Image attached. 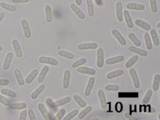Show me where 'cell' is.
Listing matches in <instances>:
<instances>
[{
	"mask_svg": "<svg viewBox=\"0 0 160 120\" xmlns=\"http://www.w3.org/2000/svg\"><path fill=\"white\" fill-rule=\"evenodd\" d=\"M150 31L151 39L153 40L154 44H155L156 46H159V40L158 34H157L156 30L155 29H151Z\"/></svg>",
	"mask_w": 160,
	"mask_h": 120,
	"instance_id": "35",
	"label": "cell"
},
{
	"mask_svg": "<svg viewBox=\"0 0 160 120\" xmlns=\"http://www.w3.org/2000/svg\"><path fill=\"white\" fill-rule=\"evenodd\" d=\"M45 18L48 23H51L52 21V8L50 5H46L45 6Z\"/></svg>",
	"mask_w": 160,
	"mask_h": 120,
	"instance_id": "26",
	"label": "cell"
},
{
	"mask_svg": "<svg viewBox=\"0 0 160 120\" xmlns=\"http://www.w3.org/2000/svg\"><path fill=\"white\" fill-rule=\"evenodd\" d=\"M0 7L6 10L10 11V12H15L17 10V8L15 6H14L13 5L8 4L7 3L5 2H2L1 4H0Z\"/></svg>",
	"mask_w": 160,
	"mask_h": 120,
	"instance_id": "34",
	"label": "cell"
},
{
	"mask_svg": "<svg viewBox=\"0 0 160 120\" xmlns=\"http://www.w3.org/2000/svg\"><path fill=\"white\" fill-rule=\"evenodd\" d=\"M116 12L118 21L122 22L123 21V6L122 2H117L116 3Z\"/></svg>",
	"mask_w": 160,
	"mask_h": 120,
	"instance_id": "4",
	"label": "cell"
},
{
	"mask_svg": "<svg viewBox=\"0 0 160 120\" xmlns=\"http://www.w3.org/2000/svg\"><path fill=\"white\" fill-rule=\"evenodd\" d=\"M12 44L17 57H18V58H21L23 56V51L21 50V45L19 44V42L17 39H13L12 41Z\"/></svg>",
	"mask_w": 160,
	"mask_h": 120,
	"instance_id": "7",
	"label": "cell"
},
{
	"mask_svg": "<svg viewBox=\"0 0 160 120\" xmlns=\"http://www.w3.org/2000/svg\"><path fill=\"white\" fill-rule=\"evenodd\" d=\"M150 10L153 13L158 12V4H157V0H150Z\"/></svg>",
	"mask_w": 160,
	"mask_h": 120,
	"instance_id": "45",
	"label": "cell"
},
{
	"mask_svg": "<svg viewBox=\"0 0 160 120\" xmlns=\"http://www.w3.org/2000/svg\"><path fill=\"white\" fill-rule=\"evenodd\" d=\"M71 101V98L70 97H65L63 98H61L59 99V100L55 101L52 103V107H61L63 105H65V104H67L68 103L70 102Z\"/></svg>",
	"mask_w": 160,
	"mask_h": 120,
	"instance_id": "13",
	"label": "cell"
},
{
	"mask_svg": "<svg viewBox=\"0 0 160 120\" xmlns=\"http://www.w3.org/2000/svg\"><path fill=\"white\" fill-rule=\"evenodd\" d=\"M98 96L100 100V103H101V106L102 108L103 109H106L107 108V99H106V96L104 93V91L100 89L98 91Z\"/></svg>",
	"mask_w": 160,
	"mask_h": 120,
	"instance_id": "12",
	"label": "cell"
},
{
	"mask_svg": "<svg viewBox=\"0 0 160 120\" xmlns=\"http://www.w3.org/2000/svg\"><path fill=\"white\" fill-rule=\"evenodd\" d=\"M87 8L88 15L90 17L94 15V6L92 0H87Z\"/></svg>",
	"mask_w": 160,
	"mask_h": 120,
	"instance_id": "37",
	"label": "cell"
},
{
	"mask_svg": "<svg viewBox=\"0 0 160 120\" xmlns=\"http://www.w3.org/2000/svg\"><path fill=\"white\" fill-rule=\"evenodd\" d=\"M128 38H129V39L132 41L133 43L135 45L136 47H140L142 45L141 41L136 36V35L134 33L131 32L128 34Z\"/></svg>",
	"mask_w": 160,
	"mask_h": 120,
	"instance_id": "29",
	"label": "cell"
},
{
	"mask_svg": "<svg viewBox=\"0 0 160 120\" xmlns=\"http://www.w3.org/2000/svg\"><path fill=\"white\" fill-rule=\"evenodd\" d=\"M3 51V47L0 45V51Z\"/></svg>",
	"mask_w": 160,
	"mask_h": 120,
	"instance_id": "54",
	"label": "cell"
},
{
	"mask_svg": "<svg viewBox=\"0 0 160 120\" xmlns=\"http://www.w3.org/2000/svg\"><path fill=\"white\" fill-rule=\"evenodd\" d=\"M79 113V111L78 109H74L73 111H71L70 113H69L67 114L66 116L63 117V120H71L74 117H76L77 115H78Z\"/></svg>",
	"mask_w": 160,
	"mask_h": 120,
	"instance_id": "40",
	"label": "cell"
},
{
	"mask_svg": "<svg viewBox=\"0 0 160 120\" xmlns=\"http://www.w3.org/2000/svg\"><path fill=\"white\" fill-rule=\"evenodd\" d=\"M96 4L98 5H101L102 0H96Z\"/></svg>",
	"mask_w": 160,
	"mask_h": 120,
	"instance_id": "53",
	"label": "cell"
},
{
	"mask_svg": "<svg viewBox=\"0 0 160 120\" xmlns=\"http://www.w3.org/2000/svg\"><path fill=\"white\" fill-rule=\"evenodd\" d=\"M0 103L4 106H9L10 104L9 99H8L6 97L2 96V94H0Z\"/></svg>",
	"mask_w": 160,
	"mask_h": 120,
	"instance_id": "46",
	"label": "cell"
},
{
	"mask_svg": "<svg viewBox=\"0 0 160 120\" xmlns=\"http://www.w3.org/2000/svg\"><path fill=\"white\" fill-rule=\"evenodd\" d=\"M139 60V56H133L131 58L128 60L127 62L125 63V67L126 68H131L135 65Z\"/></svg>",
	"mask_w": 160,
	"mask_h": 120,
	"instance_id": "30",
	"label": "cell"
},
{
	"mask_svg": "<svg viewBox=\"0 0 160 120\" xmlns=\"http://www.w3.org/2000/svg\"><path fill=\"white\" fill-rule=\"evenodd\" d=\"M77 71L81 73L87 74V75L94 76L96 75V71L93 68H90L87 67H79L77 68Z\"/></svg>",
	"mask_w": 160,
	"mask_h": 120,
	"instance_id": "10",
	"label": "cell"
},
{
	"mask_svg": "<svg viewBox=\"0 0 160 120\" xmlns=\"http://www.w3.org/2000/svg\"><path fill=\"white\" fill-rule=\"evenodd\" d=\"M127 8L129 10H144L145 9V6L143 4H138V3H129L127 5Z\"/></svg>",
	"mask_w": 160,
	"mask_h": 120,
	"instance_id": "23",
	"label": "cell"
},
{
	"mask_svg": "<svg viewBox=\"0 0 160 120\" xmlns=\"http://www.w3.org/2000/svg\"><path fill=\"white\" fill-rule=\"evenodd\" d=\"M65 112H66V111H65V108H61V109H60L59 111V112L56 114V115L54 117L53 119L54 120H61L65 116Z\"/></svg>",
	"mask_w": 160,
	"mask_h": 120,
	"instance_id": "42",
	"label": "cell"
},
{
	"mask_svg": "<svg viewBox=\"0 0 160 120\" xmlns=\"http://www.w3.org/2000/svg\"><path fill=\"white\" fill-rule=\"evenodd\" d=\"M124 60V56L122 55H119L115 57H112V58H108L106 61V64L108 65H114L118 62H121Z\"/></svg>",
	"mask_w": 160,
	"mask_h": 120,
	"instance_id": "16",
	"label": "cell"
},
{
	"mask_svg": "<svg viewBox=\"0 0 160 120\" xmlns=\"http://www.w3.org/2000/svg\"><path fill=\"white\" fill-rule=\"evenodd\" d=\"M39 74V70L37 69H33L31 72L28 74V76L26 77V78L25 80V83L26 84H30L33 82L34 80L36 78V76Z\"/></svg>",
	"mask_w": 160,
	"mask_h": 120,
	"instance_id": "18",
	"label": "cell"
},
{
	"mask_svg": "<svg viewBox=\"0 0 160 120\" xmlns=\"http://www.w3.org/2000/svg\"><path fill=\"white\" fill-rule=\"evenodd\" d=\"M124 74V71L122 69H118L115 70L113 71H111V72L109 73L107 75V78L108 80H111L116 78H118V77L122 76V75Z\"/></svg>",
	"mask_w": 160,
	"mask_h": 120,
	"instance_id": "21",
	"label": "cell"
},
{
	"mask_svg": "<svg viewBox=\"0 0 160 120\" xmlns=\"http://www.w3.org/2000/svg\"><path fill=\"white\" fill-rule=\"evenodd\" d=\"M48 71H49V67H48V66H45L43 67L41 71L39 73V76L38 78L39 83H42V82L44 81V80L45 78V77H46V76H47Z\"/></svg>",
	"mask_w": 160,
	"mask_h": 120,
	"instance_id": "25",
	"label": "cell"
},
{
	"mask_svg": "<svg viewBox=\"0 0 160 120\" xmlns=\"http://www.w3.org/2000/svg\"><path fill=\"white\" fill-rule=\"evenodd\" d=\"M123 16H124L123 18H124L125 22H126V24H127V27L128 28H130V29L133 28L134 26V24L133 22V20H132V18H131L129 12H128V10H124L123 13Z\"/></svg>",
	"mask_w": 160,
	"mask_h": 120,
	"instance_id": "17",
	"label": "cell"
},
{
	"mask_svg": "<svg viewBox=\"0 0 160 120\" xmlns=\"http://www.w3.org/2000/svg\"><path fill=\"white\" fill-rule=\"evenodd\" d=\"M92 111V107L89 106V107H87L86 108L85 107V109L82 110L81 113H79L78 115V119H84L85 117H86L88 114H89L91 111Z\"/></svg>",
	"mask_w": 160,
	"mask_h": 120,
	"instance_id": "36",
	"label": "cell"
},
{
	"mask_svg": "<svg viewBox=\"0 0 160 120\" xmlns=\"http://www.w3.org/2000/svg\"><path fill=\"white\" fill-rule=\"evenodd\" d=\"M28 117H29V119L30 120H36V115H35V112L33 111V110H32V109L28 110Z\"/></svg>",
	"mask_w": 160,
	"mask_h": 120,
	"instance_id": "47",
	"label": "cell"
},
{
	"mask_svg": "<svg viewBox=\"0 0 160 120\" xmlns=\"http://www.w3.org/2000/svg\"><path fill=\"white\" fill-rule=\"evenodd\" d=\"M21 26L23 28V30H24V32L25 37L26 39H30L31 36H32V33H31L30 28L29 24H28V21L26 19H21Z\"/></svg>",
	"mask_w": 160,
	"mask_h": 120,
	"instance_id": "2",
	"label": "cell"
},
{
	"mask_svg": "<svg viewBox=\"0 0 160 120\" xmlns=\"http://www.w3.org/2000/svg\"><path fill=\"white\" fill-rule=\"evenodd\" d=\"M112 34L121 45H123V46H124V45H127V41H126L125 38L123 36H122V34L120 33V32L119 30H116V29L113 30Z\"/></svg>",
	"mask_w": 160,
	"mask_h": 120,
	"instance_id": "6",
	"label": "cell"
},
{
	"mask_svg": "<svg viewBox=\"0 0 160 120\" xmlns=\"http://www.w3.org/2000/svg\"><path fill=\"white\" fill-rule=\"evenodd\" d=\"M39 62L43 64H49L53 66H56L58 65L59 62L56 58H52V57L49 56H41L39 58Z\"/></svg>",
	"mask_w": 160,
	"mask_h": 120,
	"instance_id": "1",
	"label": "cell"
},
{
	"mask_svg": "<svg viewBox=\"0 0 160 120\" xmlns=\"http://www.w3.org/2000/svg\"><path fill=\"white\" fill-rule=\"evenodd\" d=\"M73 98H74V101L77 103V104L80 106V107H81V108L86 107V106H87L86 102H85L81 96L77 95V94H75V95H74Z\"/></svg>",
	"mask_w": 160,
	"mask_h": 120,
	"instance_id": "31",
	"label": "cell"
},
{
	"mask_svg": "<svg viewBox=\"0 0 160 120\" xmlns=\"http://www.w3.org/2000/svg\"><path fill=\"white\" fill-rule=\"evenodd\" d=\"M45 88V87L44 84L40 85L39 87L37 88L35 91H33L32 93L31 94V98H32V99H36L40 96V94H41L43 91H44Z\"/></svg>",
	"mask_w": 160,
	"mask_h": 120,
	"instance_id": "27",
	"label": "cell"
},
{
	"mask_svg": "<svg viewBox=\"0 0 160 120\" xmlns=\"http://www.w3.org/2000/svg\"><path fill=\"white\" fill-rule=\"evenodd\" d=\"M4 17H5L4 13H0V23L2 21L3 19H4Z\"/></svg>",
	"mask_w": 160,
	"mask_h": 120,
	"instance_id": "51",
	"label": "cell"
},
{
	"mask_svg": "<svg viewBox=\"0 0 160 120\" xmlns=\"http://www.w3.org/2000/svg\"><path fill=\"white\" fill-rule=\"evenodd\" d=\"M12 2L15 4H25L29 2L30 0H12Z\"/></svg>",
	"mask_w": 160,
	"mask_h": 120,
	"instance_id": "50",
	"label": "cell"
},
{
	"mask_svg": "<svg viewBox=\"0 0 160 120\" xmlns=\"http://www.w3.org/2000/svg\"><path fill=\"white\" fill-rule=\"evenodd\" d=\"M70 71L68 69H65L64 71L63 79V86L64 88H67L70 86Z\"/></svg>",
	"mask_w": 160,
	"mask_h": 120,
	"instance_id": "19",
	"label": "cell"
},
{
	"mask_svg": "<svg viewBox=\"0 0 160 120\" xmlns=\"http://www.w3.org/2000/svg\"><path fill=\"white\" fill-rule=\"evenodd\" d=\"M9 82L8 79H0V86H7L9 84Z\"/></svg>",
	"mask_w": 160,
	"mask_h": 120,
	"instance_id": "49",
	"label": "cell"
},
{
	"mask_svg": "<svg viewBox=\"0 0 160 120\" xmlns=\"http://www.w3.org/2000/svg\"><path fill=\"white\" fill-rule=\"evenodd\" d=\"M13 54L12 52H8L6 56V58L4 59V65H3V67H4V69L7 71L9 69V68L10 67V65H11V62H12L13 61Z\"/></svg>",
	"mask_w": 160,
	"mask_h": 120,
	"instance_id": "15",
	"label": "cell"
},
{
	"mask_svg": "<svg viewBox=\"0 0 160 120\" xmlns=\"http://www.w3.org/2000/svg\"><path fill=\"white\" fill-rule=\"evenodd\" d=\"M95 82H96V80L93 78V77H91V78H90L89 79L86 88H85V95L86 96H90L91 91H92V89H93L94 84H95Z\"/></svg>",
	"mask_w": 160,
	"mask_h": 120,
	"instance_id": "14",
	"label": "cell"
},
{
	"mask_svg": "<svg viewBox=\"0 0 160 120\" xmlns=\"http://www.w3.org/2000/svg\"><path fill=\"white\" fill-rule=\"evenodd\" d=\"M152 95H153L152 90L148 89L147 91V93H146V95L144 97V98H143V100H142L143 104H147V103L150 101V99H151V98H152Z\"/></svg>",
	"mask_w": 160,
	"mask_h": 120,
	"instance_id": "43",
	"label": "cell"
},
{
	"mask_svg": "<svg viewBox=\"0 0 160 120\" xmlns=\"http://www.w3.org/2000/svg\"><path fill=\"white\" fill-rule=\"evenodd\" d=\"M70 8L71 10L73 11L74 14L81 19H85V14L82 12V11L80 9L78 6L74 4H70Z\"/></svg>",
	"mask_w": 160,
	"mask_h": 120,
	"instance_id": "8",
	"label": "cell"
},
{
	"mask_svg": "<svg viewBox=\"0 0 160 120\" xmlns=\"http://www.w3.org/2000/svg\"><path fill=\"white\" fill-rule=\"evenodd\" d=\"M10 108L13 110H24L27 107V104L24 102H17L13 103L12 104H10Z\"/></svg>",
	"mask_w": 160,
	"mask_h": 120,
	"instance_id": "28",
	"label": "cell"
},
{
	"mask_svg": "<svg viewBox=\"0 0 160 120\" xmlns=\"http://www.w3.org/2000/svg\"><path fill=\"white\" fill-rule=\"evenodd\" d=\"M38 109L39 112L41 113V115L43 116V118L45 120L52 119V116H51L50 113L48 112V111L46 109V108H45L43 103H39V104H38Z\"/></svg>",
	"mask_w": 160,
	"mask_h": 120,
	"instance_id": "3",
	"label": "cell"
},
{
	"mask_svg": "<svg viewBox=\"0 0 160 120\" xmlns=\"http://www.w3.org/2000/svg\"><path fill=\"white\" fill-rule=\"evenodd\" d=\"M159 28H160V24H159V23H158V28H159Z\"/></svg>",
	"mask_w": 160,
	"mask_h": 120,
	"instance_id": "55",
	"label": "cell"
},
{
	"mask_svg": "<svg viewBox=\"0 0 160 120\" xmlns=\"http://www.w3.org/2000/svg\"><path fill=\"white\" fill-rule=\"evenodd\" d=\"M129 73L130 76L131 77V79H132L133 84L135 86V87L136 88H139L140 87V83H139V80L138 78V74H137V72L135 69L134 68L131 67L130 70H129Z\"/></svg>",
	"mask_w": 160,
	"mask_h": 120,
	"instance_id": "5",
	"label": "cell"
},
{
	"mask_svg": "<svg viewBox=\"0 0 160 120\" xmlns=\"http://www.w3.org/2000/svg\"><path fill=\"white\" fill-rule=\"evenodd\" d=\"M27 115H28V111L24 110L22 111L21 113H20L19 116V120H25L27 118Z\"/></svg>",
	"mask_w": 160,
	"mask_h": 120,
	"instance_id": "48",
	"label": "cell"
},
{
	"mask_svg": "<svg viewBox=\"0 0 160 120\" xmlns=\"http://www.w3.org/2000/svg\"><path fill=\"white\" fill-rule=\"evenodd\" d=\"M75 2H76V5L79 6H81L82 4V0H75Z\"/></svg>",
	"mask_w": 160,
	"mask_h": 120,
	"instance_id": "52",
	"label": "cell"
},
{
	"mask_svg": "<svg viewBox=\"0 0 160 120\" xmlns=\"http://www.w3.org/2000/svg\"><path fill=\"white\" fill-rule=\"evenodd\" d=\"M135 24L138 27L141 28L143 30H145L146 31H150L151 30V25L142 19H136Z\"/></svg>",
	"mask_w": 160,
	"mask_h": 120,
	"instance_id": "20",
	"label": "cell"
},
{
	"mask_svg": "<svg viewBox=\"0 0 160 120\" xmlns=\"http://www.w3.org/2000/svg\"><path fill=\"white\" fill-rule=\"evenodd\" d=\"M104 65V51L102 48H99L97 50V66L102 67Z\"/></svg>",
	"mask_w": 160,
	"mask_h": 120,
	"instance_id": "11",
	"label": "cell"
},
{
	"mask_svg": "<svg viewBox=\"0 0 160 120\" xmlns=\"http://www.w3.org/2000/svg\"><path fill=\"white\" fill-rule=\"evenodd\" d=\"M160 83V75L159 74H155L154 76L153 82V89L154 91H158L159 88Z\"/></svg>",
	"mask_w": 160,
	"mask_h": 120,
	"instance_id": "32",
	"label": "cell"
},
{
	"mask_svg": "<svg viewBox=\"0 0 160 120\" xmlns=\"http://www.w3.org/2000/svg\"><path fill=\"white\" fill-rule=\"evenodd\" d=\"M1 93L3 95L9 96L11 97V98H15V97H17V93L15 91L8 89V88H2L1 90Z\"/></svg>",
	"mask_w": 160,
	"mask_h": 120,
	"instance_id": "39",
	"label": "cell"
},
{
	"mask_svg": "<svg viewBox=\"0 0 160 120\" xmlns=\"http://www.w3.org/2000/svg\"><path fill=\"white\" fill-rule=\"evenodd\" d=\"M98 47L96 43H85L78 45V49L79 50H95Z\"/></svg>",
	"mask_w": 160,
	"mask_h": 120,
	"instance_id": "9",
	"label": "cell"
},
{
	"mask_svg": "<svg viewBox=\"0 0 160 120\" xmlns=\"http://www.w3.org/2000/svg\"><path fill=\"white\" fill-rule=\"evenodd\" d=\"M0 10H1V7H0Z\"/></svg>",
	"mask_w": 160,
	"mask_h": 120,
	"instance_id": "56",
	"label": "cell"
},
{
	"mask_svg": "<svg viewBox=\"0 0 160 120\" xmlns=\"http://www.w3.org/2000/svg\"><path fill=\"white\" fill-rule=\"evenodd\" d=\"M87 62V59L85 58H81L78 60H77L76 61H75L72 64V67L73 68H78L82 65H85Z\"/></svg>",
	"mask_w": 160,
	"mask_h": 120,
	"instance_id": "41",
	"label": "cell"
},
{
	"mask_svg": "<svg viewBox=\"0 0 160 120\" xmlns=\"http://www.w3.org/2000/svg\"><path fill=\"white\" fill-rule=\"evenodd\" d=\"M128 50H130L131 52L137 54L139 56H148V52L147 51L142 50V49H139L138 47L130 46L129 47H128Z\"/></svg>",
	"mask_w": 160,
	"mask_h": 120,
	"instance_id": "22",
	"label": "cell"
},
{
	"mask_svg": "<svg viewBox=\"0 0 160 120\" xmlns=\"http://www.w3.org/2000/svg\"><path fill=\"white\" fill-rule=\"evenodd\" d=\"M59 55L62 57H64L65 58L72 60L74 58V54L72 53L68 52V51H64V50H60L59 51Z\"/></svg>",
	"mask_w": 160,
	"mask_h": 120,
	"instance_id": "38",
	"label": "cell"
},
{
	"mask_svg": "<svg viewBox=\"0 0 160 120\" xmlns=\"http://www.w3.org/2000/svg\"><path fill=\"white\" fill-rule=\"evenodd\" d=\"M144 38L146 46H147V49L148 50H152L153 45H152V41H151V38H150V34H148V32L145 33L144 36Z\"/></svg>",
	"mask_w": 160,
	"mask_h": 120,
	"instance_id": "33",
	"label": "cell"
},
{
	"mask_svg": "<svg viewBox=\"0 0 160 120\" xmlns=\"http://www.w3.org/2000/svg\"><path fill=\"white\" fill-rule=\"evenodd\" d=\"M14 73H15V78H16V80H17V83L19 84V85L24 86L25 84V81H24V78H23L22 73L21 71H20V70L18 69H15Z\"/></svg>",
	"mask_w": 160,
	"mask_h": 120,
	"instance_id": "24",
	"label": "cell"
},
{
	"mask_svg": "<svg viewBox=\"0 0 160 120\" xmlns=\"http://www.w3.org/2000/svg\"><path fill=\"white\" fill-rule=\"evenodd\" d=\"M105 89L108 91H117L119 90V86L116 84H109L105 86Z\"/></svg>",
	"mask_w": 160,
	"mask_h": 120,
	"instance_id": "44",
	"label": "cell"
}]
</instances>
